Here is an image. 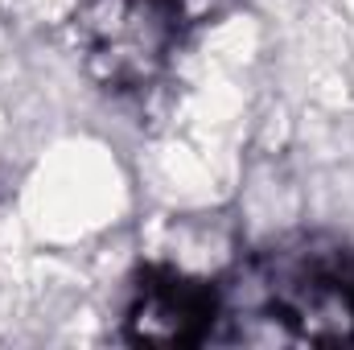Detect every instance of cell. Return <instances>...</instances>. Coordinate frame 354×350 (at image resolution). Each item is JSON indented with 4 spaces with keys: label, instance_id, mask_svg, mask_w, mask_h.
<instances>
[{
    "label": "cell",
    "instance_id": "6da1fadb",
    "mask_svg": "<svg viewBox=\"0 0 354 350\" xmlns=\"http://www.w3.org/2000/svg\"><path fill=\"white\" fill-rule=\"evenodd\" d=\"M227 322L260 317L288 342L354 347V248L338 235H288L223 280Z\"/></svg>",
    "mask_w": 354,
    "mask_h": 350
},
{
    "label": "cell",
    "instance_id": "7a4b0ae2",
    "mask_svg": "<svg viewBox=\"0 0 354 350\" xmlns=\"http://www.w3.org/2000/svg\"><path fill=\"white\" fill-rule=\"evenodd\" d=\"M189 29L185 0H83L75 12V50L103 91L136 95L165 75Z\"/></svg>",
    "mask_w": 354,
    "mask_h": 350
},
{
    "label": "cell",
    "instance_id": "3957f363",
    "mask_svg": "<svg viewBox=\"0 0 354 350\" xmlns=\"http://www.w3.org/2000/svg\"><path fill=\"white\" fill-rule=\"evenodd\" d=\"M124 342L132 347H202L218 342L227 322L223 280L189 276L174 264L136 268L124 301Z\"/></svg>",
    "mask_w": 354,
    "mask_h": 350
}]
</instances>
